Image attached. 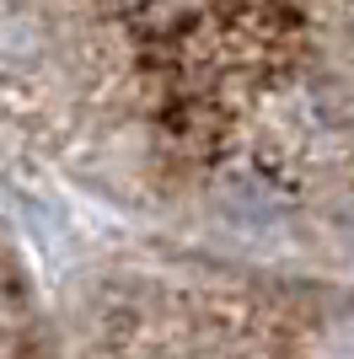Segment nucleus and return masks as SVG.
Listing matches in <instances>:
<instances>
[{
	"instance_id": "2",
	"label": "nucleus",
	"mask_w": 354,
	"mask_h": 359,
	"mask_svg": "<svg viewBox=\"0 0 354 359\" xmlns=\"http://www.w3.org/2000/svg\"><path fill=\"white\" fill-rule=\"evenodd\" d=\"M349 236H354V215H349Z\"/></svg>"
},
{
	"instance_id": "1",
	"label": "nucleus",
	"mask_w": 354,
	"mask_h": 359,
	"mask_svg": "<svg viewBox=\"0 0 354 359\" xmlns=\"http://www.w3.org/2000/svg\"><path fill=\"white\" fill-rule=\"evenodd\" d=\"M44 27L32 22L27 11H16V6H0V81H11V75H27L32 65L44 60Z\"/></svg>"
}]
</instances>
